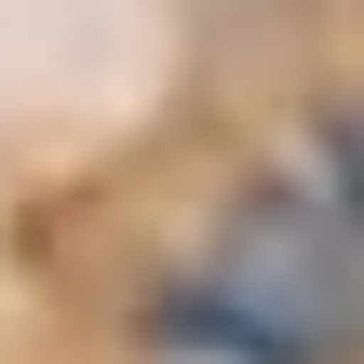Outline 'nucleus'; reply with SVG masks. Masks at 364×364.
I'll use <instances>...</instances> for the list:
<instances>
[{
    "instance_id": "obj_2",
    "label": "nucleus",
    "mask_w": 364,
    "mask_h": 364,
    "mask_svg": "<svg viewBox=\"0 0 364 364\" xmlns=\"http://www.w3.org/2000/svg\"><path fill=\"white\" fill-rule=\"evenodd\" d=\"M324 176H338V203H351V230H364V108L324 122Z\"/></svg>"
},
{
    "instance_id": "obj_1",
    "label": "nucleus",
    "mask_w": 364,
    "mask_h": 364,
    "mask_svg": "<svg viewBox=\"0 0 364 364\" xmlns=\"http://www.w3.org/2000/svg\"><path fill=\"white\" fill-rule=\"evenodd\" d=\"M176 338L230 364H364V257L338 216L257 189L230 203V230L203 243V284L176 297Z\"/></svg>"
}]
</instances>
